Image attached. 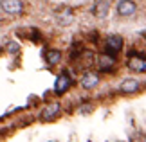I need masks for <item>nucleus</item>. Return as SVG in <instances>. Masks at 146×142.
<instances>
[{
	"instance_id": "obj_8",
	"label": "nucleus",
	"mask_w": 146,
	"mask_h": 142,
	"mask_svg": "<svg viewBox=\"0 0 146 142\" xmlns=\"http://www.w3.org/2000/svg\"><path fill=\"white\" fill-rule=\"evenodd\" d=\"M58 113H60V104L58 103H52V104H49V106L43 108V112H42L40 117H42V121L49 122V121H52V119L58 117Z\"/></svg>"
},
{
	"instance_id": "obj_9",
	"label": "nucleus",
	"mask_w": 146,
	"mask_h": 142,
	"mask_svg": "<svg viewBox=\"0 0 146 142\" xmlns=\"http://www.w3.org/2000/svg\"><path fill=\"white\" fill-rule=\"evenodd\" d=\"M115 63V58H114V54H99L98 56V67H99V70H110L112 67H114Z\"/></svg>"
},
{
	"instance_id": "obj_14",
	"label": "nucleus",
	"mask_w": 146,
	"mask_h": 142,
	"mask_svg": "<svg viewBox=\"0 0 146 142\" xmlns=\"http://www.w3.org/2000/svg\"><path fill=\"white\" fill-rule=\"evenodd\" d=\"M130 142H146V135L144 133H135V135H132Z\"/></svg>"
},
{
	"instance_id": "obj_11",
	"label": "nucleus",
	"mask_w": 146,
	"mask_h": 142,
	"mask_svg": "<svg viewBox=\"0 0 146 142\" xmlns=\"http://www.w3.org/2000/svg\"><path fill=\"white\" fill-rule=\"evenodd\" d=\"M139 90V83L137 79H125V81L121 83V92L125 94H133Z\"/></svg>"
},
{
	"instance_id": "obj_3",
	"label": "nucleus",
	"mask_w": 146,
	"mask_h": 142,
	"mask_svg": "<svg viewBox=\"0 0 146 142\" xmlns=\"http://www.w3.org/2000/svg\"><path fill=\"white\" fill-rule=\"evenodd\" d=\"M72 85V79L69 77V74H60L56 77V83H54V92L56 94H65L67 90L70 88Z\"/></svg>"
},
{
	"instance_id": "obj_16",
	"label": "nucleus",
	"mask_w": 146,
	"mask_h": 142,
	"mask_svg": "<svg viewBox=\"0 0 146 142\" xmlns=\"http://www.w3.org/2000/svg\"><path fill=\"white\" fill-rule=\"evenodd\" d=\"M115 142H119V140H115Z\"/></svg>"
},
{
	"instance_id": "obj_10",
	"label": "nucleus",
	"mask_w": 146,
	"mask_h": 142,
	"mask_svg": "<svg viewBox=\"0 0 146 142\" xmlns=\"http://www.w3.org/2000/svg\"><path fill=\"white\" fill-rule=\"evenodd\" d=\"M99 83V76L96 72H87L85 76L81 77V87L83 88H94Z\"/></svg>"
},
{
	"instance_id": "obj_4",
	"label": "nucleus",
	"mask_w": 146,
	"mask_h": 142,
	"mask_svg": "<svg viewBox=\"0 0 146 142\" xmlns=\"http://www.w3.org/2000/svg\"><path fill=\"white\" fill-rule=\"evenodd\" d=\"M135 9H137V5L132 0H119L117 2V13H119V16H132L135 13Z\"/></svg>"
},
{
	"instance_id": "obj_13",
	"label": "nucleus",
	"mask_w": 146,
	"mask_h": 142,
	"mask_svg": "<svg viewBox=\"0 0 146 142\" xmlns=\"http://www.w3.org/2000/svg\"><path fill=\"white\" fill-rule=\"evenodd\" d=\"M18 50H20V45L18 43H15V42H9L7 43V52L9 54H16Z\"/></svg>"
},
{
	"instance_id": "obj_5",
	"label": "nucleus",
	"mask_w": 146,
	"mask_h": 142,
	"mask_svg": "<svg viewBox=\"0 0 146 142\" xmlns=\"http://www.w3.org/2000/svg\"><path fill=\"white\" fill-rule=\"evenodd\" d=\"M123 36H119V34H112V36H108V40H106V49H108V52L110 54H117L119 50L123 49Z\"/></svg>"
},
{
	"instance_id": "obj_12",
	"label": "nucleus",
	"mask_w": 146,
	"mask_h": 142,
	"mask_svg": "<svg viewBox=\"0 0 146 142\" xmlns=\"http://www.w3.org/2000/svg\"><path fill=\"white\" fill-rule=\"evenodd\" d=\"M45 61L49 65H56L61 61V52L60 50H54V49H47L45 50Z\"/></svg>"
},
{
	"instance_id": "obj_15",
	"label": "nucleus",
	"mask_w": 146,
	"mask_h": 142,
	"mask_svg": "<svg viewBox=\"0 0 146 142\" xmlns=\"http://www.w3.org/2000/svg\"><path fill=\"white\" fill-rule=\"evenodd\" d=\"M141 34H143V38H144V40H146V29H144V31H143V32H141Z\"/></svg>"
},
{
	"instance_id": "obj_7",
	"label": "nucleus",
	"mask_w": 146,
	"mask_h": 142,
	"mask_svg": "<svg viewBox=\"0 0 146 142\" xmlns=\"http://www.w3.org/2000/svg\"><path fill=\"white\" fill-rule=\"evenodd\" d=\"M128 69H130L132 72H146V59L141 58V56H132L130 59H128Z\"/></svg>"
},
{
	"instance_id": "obj_2",
	"label": "nucleus",
	"mask_w": 146,
	"mask_h": 142,
	"mask_svg": "<svg viewBox=\"0 0 146 142\" xmlns=\"http://www.w3.org/2000/svg\"><path fill=\"white\" fill-rule=\"evenodd\" d=\"M2 11L7 15H20L24 11L22 0H2Z\"/></svg>"
},
{
	"instance_id": "obj_6",
	"label": "nucleus",
	"mask_w": 146,
	"mask_h": 142,
	"mask_svg": "<svg viewBox=\"0 0 146 142\" xmlns=\"http://www.w3.org/2000/svg\"><path fill=\"white\" fill-rule=\"evenodd\" d=\"M92 13H94L96 18H106L108 13H110V4L106 2V0H98L92 7Z\"/></svg>"
},
{
	"instance_id": "obj_1",
	"label": "nucleus",
	"mask_w": 146,
	"mask_h": 142,
	"mask_svg": "<svg viewBox=\"0 0 146 142\" xmlns=\"http://www.w3.org/2000/svg\"><path fill=\"white\" fill-rule=\"evenodd\" d=\"M54 20H56V24L61 25V27L70 25L72 20H74V9L69 7V5H67V7H65V5H63V7H60L54 13Z\"/></svg>"
}]
</instances>
